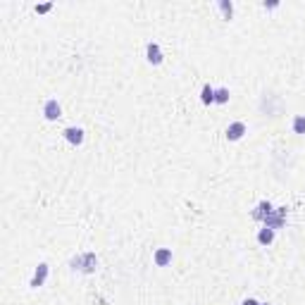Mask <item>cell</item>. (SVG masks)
<instances>
[{
  "label": "cell",
  "mask_w": 305,
  "mask_h": 305,
  "mask_svg": "<svg viewBox=\"0 0 305 305\" xmlns=\"http://www.w3.org/2000/svg\"><path fill=\"white\" fill-rule=\"evenodd\" d=\"M72 270L74 272H84V274H93L96 272V267H98V258L93 255V253H79L72 258Z\"/></svg>",
  "instance_id": "cell-1"
},
{
  "label": "cell",
  "mask_w": 305,
  "mask_h": 305,
  "mask_svg": "<svg viewBox=\"0 0 305 305\" xmlns=\"http://www.w3.org/2000/svg\"><path fill=\"white\" fill-rule=\"evenodd\" d=\"M286 219H289V207L284 205V207H274V212L270 215V217L262 222V227H267V229H284L286 227Z\"/></svg>",
  "instance_id": "cell-2"
},
{
  "label": "cell",
  "mask_w": 305,
  "mask_h": 305,
  "mask_svg": "<svg viewBox=\"0 0 305 305\" xmlns=\"http://www.w3.org/2000/svg\"><path fill=\"white\" fill-rule=\"evenodd\" d=\"M43 117L48 122H57L62 117V105L57 103V98H48L43 103Z\"/></svg>",
  "instance_id": "cell-3"
},
{
  "label": "cell",
  "mask_w": 305,
  "mask_h": 305,
  "mask_svg": "<svg viewBox=\"0 0 305 305\" xmlns=\"http://www.w3.org/2000/svg\"><path fill=\"white\" fill-rule=\"evenodd\" d=\"M274 212V205L272 203H270V200H260V203H258V205L253 207V219H255V222H265V219L270 217V215H272Z\"/></svg>",
  "instance_id": "cell-4"
},
{
  "label": "cell",
  "mask_w": 305,
  "mask_h": 305,
  "mask_svg": "<svg viewBox=\"0 0 305 305\" xmlns=\"http://www.w3.org/2000/svg\"><path fill=\"white\" fill-rule=\"evenodd\" d=\"M48 274H50V267L45 265V262H38V267L33 270V277H31V289H41L45 284V279H48Z\"/></svg>",
  "instance_id": "cell-5"
},
{
  "label": "cell",
  "mask_w": 305,
  "mask_h": 305,
  "mask_svg": "<svg viewBox=\"0 0 305 305\" xmlns=\"http://www.w3.org/2000/svg\"><path fill=\"white\" fill-rule=\"evenodd\" d=\"M146 60H148L151 65H162V60H164L162 48L155 43V41H151V43L146 45Z\"/></svg>",
  "instance_id": "cell-6"
},
{
  "label": "cell",
  "mask_w": 305,
  "mask_h": 305,
  "mask_svg": "<svg viewBox=\"0 0 305 305\" xmlns=\"http://www.w3.org/2000/svg\"><path fill=\"white\" fill-rule=\"evenodd\" d=\"M62 136L67 139V143H72V146H81L84 143V129L81 127H67L65 131H62Z\"/></svg>",
  "instance_id": "cell-7"
},
{
  "label": "cell",
  "mask_w": 305,
  "mask_h": 305,
  "mask_svg": "<svg viewBox=\"0 0 305 305\" xmlns=\"http://www.w3.org/2000/svg\"><path fill=\"white\" fill-rule=\"evenodd\" d=\"M246 124L243 122H231L227 127V141H241L243 136H246Z\"/></svg>",
  "instance_id": "cell-8"
},
{
  "label": "cell",
  "mask_w": 305,
  "mask_h": 305,
  "mask_svg": "<svg viewBox=\"0 0 305 305\" xmlns=\"http://www.w3.org/2000/svg\"><path fill=\"white\" fill-rule=\"evenodd\" d=\"M152 262L157 267H167L172 262V248H157V251L152 253Z\"/></svg>",
  "instance_id": "cell-9"
},
{
  "label": "cell",
  "mask_w": 305,
  "mask_h": 305,
  "mask_svg": "<svg viewBox=\"0 0 305 305\" xmlns=\"http://www.w3.org/2000/svg\"><path fill=\"white\" fill-rule=\"evenodd\" d=\"M272 241H274V229L262 227L260 231H258V243H260V246H270Z\"/></svg>",
  "instance_id": "cell-10"
},
{
  "label": "cell",
  "mask_w": 305,
  "mask_h": 305,
  "mask_svg": "<svg viewBox=\"0 0 305 305\" xmlns=\"http://www.w3.org/2000/svg\"><path fill=\"white\" fill-rule=\"evenodd\" d=\"M200 103H203V105H212V103H215V88L210 86V84H205L203 91H200Z\"/></svg>",
  "instance_id": "cell-11"
},
{
  "label": "cell",
  "mask_w": 305,
  "mask_h": 305,
  "mask_svg": "<svg viewBox=\"0 0 305 305\" xmlns=\"http://www.w3.org/2000/svg\"><path fill=\"white\" fill-rule=\"evenodd\" d=\"M291 129H294V134H301V136H303L305 134V115H296L294 122H291Z\"/></svg>",
  "instance_id": "cell-12"
},
{
  "label": "cell",
  "mask_w": 305,
  "mask_h": 305,
  "mask_svg": "<svg viewBox=\"0 0 305 305\" xmlns=\"http://www.w3.org/2000/svg\"><path fill=\"white\" fill-rule=\"evenodd\" d=\"M217 7H219V12L224 14V19H231V14H234V2H229V0H219Z\"/></svg>",
  "instance_id": "cell-13"
},
{
  "label": "cell",
  "mask_w": 305,
  "mask_h": 305,
  "mask_svg": "<svg viewBox=\"0 0 305 305\" xmlns=\"http://www.w3.org/2000/svg\"><path fill=\"white\" fill-rule=\"evenodd\" d=\"M215 103H217V105L229 103V88H215Z\"/></svg>",
  "instance_id": "cell-14"
},
{
  "label": "cell",
  "mask_w": 305,
  "mask_h": 305,
  "mask_svg": "<svg viewBox=\"0 0 305 305\" xmlns=\"http://www.w3.org/2000/svg\"><path fill=\"white\" fill-rule=\"evenodd\" d=\"M53 10V5H50V2H43V5H36V12H38V14H45V12H50Z\"/></svg>",
  "instance_id": "cell-15"
},
{
  "label": "cell",
  "mask_w": 305,
  "mask_h": 305,
  "mask_svg": "<svg viewBox=\"0 0 305 305\" xmlns=\"http://www.w3.org/2000/svg\"><path fill=\"white\" fill-rule=\"evenodd\" d=\"M241 305H260V303H258L255 298H246V301H243V303H241Z\"/></svg>",
  "instance_id": "cell-16"
},
{
  "label": "cell",
  "mask_w": 305,
  "mask_h": 305,
  "mask_svg": "<svg viewBox=\"0 0 305 305\" xmlns=\"http://www.w3.org/2000/svg\"><path fill=\"white\" fill-rule=\"evenodd\" d=\"M262 7H265V10H274V7H277V2H265Z\"/></svg>",
  "instance_id": "cell-17"
},
{
  "label": "cell",
  "mask_w": 305,
  "mask_h": 305,
  "mask_svg": "<svg viewBox=\"0 0 305 305\" xmlns=\"http://www.w3.org/2000/svg\"><path fill=\"white\" fill-rule=\"evenodd\" d=\"M260 305H270V303H260Z\"/></svg>",
  "instance_id": "cell-18"
}]
</instances>
